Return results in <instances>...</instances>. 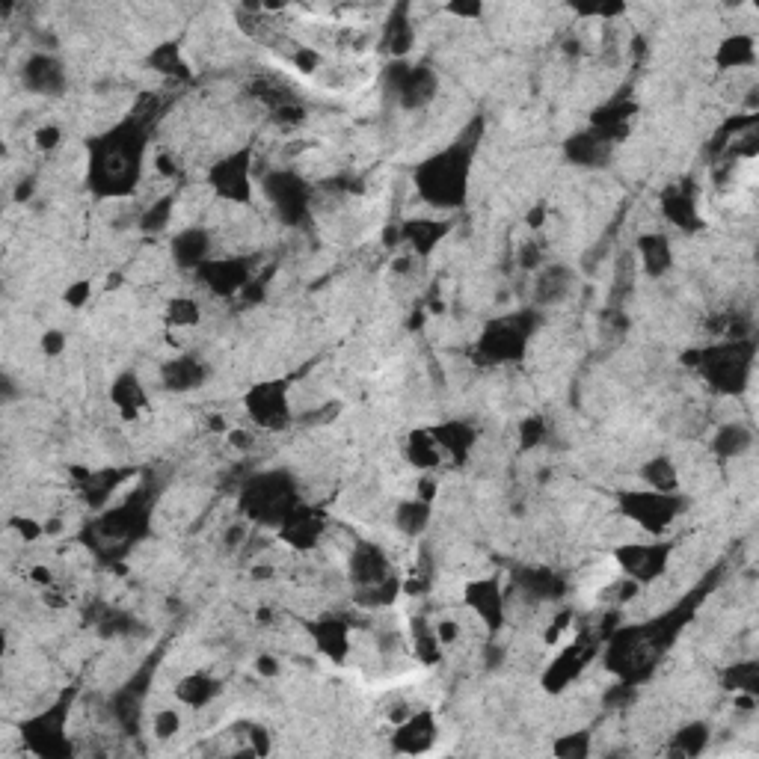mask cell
<instances>
[{
  "label": "cell",
  "mask_w": 759,
  "mask_h": 759,
  "mask_svg": "<svg viewBox=\"0 0 759 759\" xmlns=\"http://www.w3.org/2000/svg\"><path fill=\"white\" fill-rule=\"evenodd\" d=\"M620 510L632 522H638L644 531L662 534L676 516L682 513V502L676 499L674 493H656V490H650V493H629V496H623L620 499Z\"/></svg>",
  "instance_id": "5b68a950"
},
{
  "label": "cell",
  "mask_w": 759,
  "mask_h": 759,
  "mask_svg": "<svg viewBox=\"0 0 759 759\" xmlns=\"http://www.w3.org/2000/svg\"><path fill=\"white\" fill-rule=\"evenodd\" d=\"M751 445H754V433L748 424H724L712 436V451L718 457H742L745 451H751Z\"/></svg>",
  "instance_id": "cb8c5ba5"
},
{
  "label": "cell",
  "mask_w": 759,
  "mask_h": 759,
  "mask_svg": "<svg viewBox=\"0 0 759 759\" xmlns=\"http://www.w3.org/2000/svg\"><path fill=\"white\" fill-rule=\"evenodd\" d=\"M21 84L27 86L30 92H36V95H63L69 78H66V69H63V63L57 57H51V54H33L24 63Z\"/></svg>",
  "instance_id": "4fadbf2b"
},
{
  "label": "cell",
  "mask_w": 759,
  "mask_h": 759,
  "mask_svg": "<svg viewBox=\"0 0 759 759\" xmlns=\"http://www.w3.org/2000/svg\"><path fill=\"white\" fill-rule=\"evenodd\" d=\"M211 253V235L205 229H184L175 241H172V258L181 267H202L205 258Z\"/></svg>",
  "instance_id": "ffe728a7"
},
{
  "label": "cell",
  "mask_w": 759,
  "mask_h": 759,
  "mask_svg": "<svg viewBox=\"0 0 759 759\" xmlns=\"http://www.w3.org/2000/svg\"><path fill=\"white\" fill-rule=\"evenodd\" d=\"M63 347H66V336H63L60 330H48V333L42 336V350H45V356H60Z\"/></svg>",
  "instance_id": "8d00e7d4"
},
{
  "label": "cell",
  "mask_w": 759,
  "mask_h": 759,
  "mask_svg": "<svg viewBox=\"0 0 759 759\" xmlns=\"http://www.w3.org/2000/svg\"><path fill=\"white\" fill-rule=\"evenodd\" d=\"M543 436H546V427H543L540 419H528V422L522 424V430H519V439H522V445H525V448L540 445V442H543Z\"/></svg>",
  "instance_id": "d590c367"
},
{
  "label": "cell",
  "mask_w": 759,
  "mask_h": 759,
  "mask_svg": "<svg viewBox=\"0 0 759 759\" xmlns=\"http://www.w3.org/2000/svg\"><path fill=\"white\" fill-rule=\"evenodd\" d=\"M146 401H149L146 389H143V383L134 374L116 377V383H113V404L119 407V416H125V419L140 416L143 407H146Z\"/></svg>",
  "instance_id": "603a6c76"
},
{
  "label": "cell",
  "mask_w": 759,
  "mask_h": 759,
  "mask_svg": "<svg viewBox=\"0 0 759 759\" xmlns=\"http://www.w3.org/2000/svg\"><path fill=\"white\" fill-rule=\"evenodd\" d=\"M404 241L416 250V253H430L439 238L445 235V223H436V220H410L404 229H401Z\"/></svg>",
  "instance_id": "4316f807"
},
{
  "label": "cell",
  "mask_w": 759,
  "mask_h": 759,
  "mask_svg": "<svg viewBox=\"0 0 759 759\" xmlns=\"http://www.w3.org/2000/svg\"><path fill=\"white\" fill-rule=\"evenodd\" d=\"M241 507L264 525H282L297 510V490L282 472H267L244 487Z\"/></svg>",
  "instance_id": "3957f363"
},
{
  "label": "cell",
  "mask_w": 759,
  "mask_h": 759,
  "mask_svg": "<svg viewBox=\"0 0 759 759\" xmlns=\"http://www.w3.org/2000/svg\"><path fill=\"white\" fill-rule=\"evenodd\" d=\"M570 291H573V273L561 264H549L546 270H540L534 282L537 306H558L570 297Z\"/></svg>",
  "instance_id": "ac0fdd59"
},
{
  "label": "cell",
  "mask_w": 759,
  "mask_h": 759,
  "mask_svg": "<svg viewBox=\"0 0 759 759\" xmlns=\"http://www.w3.org/2000/svg\"><path fill=\"white\" fill-rule=\"evenodd\" d=\"M638 255H641L644 273L653 276V279L665 276V273L671 270V261H674L671 244H668L665 235H641V238H638Z\"/></svg>",
  "instance_id": "44dd1931"
},
{
  "label": "cell",
  "mask_w": 759,
  "mask_h": 759,
  "mask_svg": "<svg viewBox=\"0 0 759 759\" xmlns=\"http://www.w3.org/2000/svg\"><path fill=\"white\" fill-rule=\"evenodd\" d=\"M395 522L407 537H422L430 525V502L424 499H404L401 505L395 507Z\"/></svg>",
  "instance_id": "d4e9b609"
},
{
  "label": "cell",
  "mask_w": 759,
  "mask_h": 759,
  "mask_svg": "<svg viewBox=\"0 0 759 759\" xmlns=\"http://www.w3.org/2000/svg\"><path fill=\"white\" fill-rule=\"evenodd\" d=\"M472 172V146L454 143L416 169V187L433 208H457L466 199Z\"/></svg>",
  "instance_id": "7a4b0ae2"
},
{
  "label": "cell",
  "mask_w": 759,
  "mask_h": 759,
  "mask_svg": "<svg viewBox=\"0 0 759 759\" xmlns=\"http://www.w3.org/2000/svg\"><path fill=\"white\" fill-rule=\"evenodd\" d=\"M671 549L665 543H623L617 549V564L632 582H653L665 573Z\"/></svg>",
  "instance_id": "9c48e42d"
},
{
  "label": "cell",
  "mask_w": 759,
  "mask_h": 759,
  "mask_svg": "<svg viewBox=\"0 0 759 759\" xmlns=\"http://www.w3.org/2000/svg\"><path fill=\"white\" fill-rule=\"evenodd\" d=\"M247 413L264 430L285 427L288 419H291V410H288V398H285L282 383H261V386H255L253 392L247 395Z\"/></svg>",
  "instance_id": "7c38bea8"
},
{
  "label": "cell",
  "mask_w": 759,
  "mask_h": 759,
  "mask_svg": "<svg viewBox=\"0 0 759 759\" xmlns=\"http://www.w3.org/2000/svg\"><path fill=\"white\" fill-rule=\"evenodd\" d=\"M36 149L39 152H54L57 146H60V140H63V131L57 128V125H42L39 131H36Z\"/></svg>",
  "instance_id": "e575fe53"
},
{
  "label": "cell",
  "mask_w": 759,
  "mask_h": 759,
  "mask_svg": "<svg viewBox=\"0 0 759 759\" xmlns=\"http://www.w3.org/2000/svg\"><path fill=\"white\" fill-rule=\"evenodd\" d=\"M641 478H644L647 487L656 490V493H674L676 487H679V472H676L671 457H656V460L644 463Z\"/></svg>",
  "instance_id": "83f0119b"
},
{
  "label": "cell",
  "mask_w": 759,
  "mask_h": 759,
  "mask_svg": "<svg viewBox=\"0 0 759 759\" xmlns=\"http://www.w3.org/2000/svg\"><path fill=\"white\" fill-rule=\"evenodd\" d=\"M175 694H178V700H181L184 706H190V709H205V706L220 694V682H217L214 676L196 671V674L184 676V679L178 682Z\"/></svg>",
  "instance_id": "7402d4cb"
},
{
  "label": "cell",
  "mask_w": 759,
  "mask_h": 759,
  "mask_svg": "<svg viewBox=\"0 0 759 759\" xmlns=\"http://www.w3.org/2000/svg\"><path fill=\"white\" fill-rule=\"evenodd\" d=\"M392 739H395V751L398 754H424V751H430V745L436 739L433 715L427 709L413 712L410 718H404L398 724V733Z\"/></svg>",
  "instance_id": "5bb4252c"
},
{
  "label": "cell",
  "mask_w": 759,
  "mask_h": 759,
  "mask_svg": "<svg viewBox=\"0 0 759 759\" xmlns=\"http://www.w3.org/2000/svg\"><path fill=\"white\" fill-rule=\"evenodd\" d=\"M706 745H709V727L700 724V721H694V724H688V727H682V730L676 733L671 754H679V757H697V754L706 751Z\"/></svg>",
  "instance_id": "f546056e"
},
{
  "label": "cell",
  "mask_w": 759,
  "mask_h": 759,
  "mask_svg": "<svg viewBox=\"0 0 759 759\" xmlns=\"http://www.w3.org/2000/svg\"><path fill=\"white\" fill-rule=\"evenodd\" d=\"M463 602H466V608L478 617V623L487 632H499L502 629V623H505V596H502V588H499L496 579L469 582L466 593H463Z\"/></svg>",
  "instance_id": "8fae6325"
},
{
  "label": "cell",
  "mask_w": 759,
  "mask_h": 759,
  "mask_svg": "<svg viewBox=\"0 0 759 759\" xmlns=\"http://www.w3.org/2000/svg\"><path fill=\"white\" fill-rule=\"evenodd\" d=\"M392 564L386 558V552L374 543H356L350 552V582H353V593L377 588L383 582H389Z\"/></svg>",
  "instance_id": "30bf717a"
},
{
  "label": "cell",
  "mask_w": 759,
  "mask_h": 759,
  "mask_svg": "<svg viewBox=\"0 0 759 759\" xmlns=\"http://www.w3.org/2000/svg\"><path fill=\"white\" fill-rule=\"evenodd\" d=\"M611 137L599 134V131H585V134H576L570 143H567V155L570 161L582 164V167H599L608 161L611 155Z\"/></svg>",
  "instance_id": "d6986e66"
},
{
  "label": "cell",
  "mask_w": 759,
  "mask_h": 759,
  "mask_svg": "<svg viewBox=\"0 0 759 759\" xmlns=\"http://www.w3.org/2000/svg\"><path fill=\"white\" fill-rule=\"evenodd\" d=\"M258 674L276 676L279 674V662H276L273 656H261V659H258Z\"/></svg>",
  "instance_id": "f35d334b"
},
{
  "label": "cell",
  "mask_w": 759,
  "mask_h": 759,
  "mask_svg": "<svg viewBox=\"0 0 759 759\" xmlns=\"http://www.w3.org/2000/svg\"><path fill=\"white\" fill-rule=\"evenodd\" d=\"M152 730H155V736H158V739H172V736L181 730V718H178V712H175V709H161V712L155 715Z\"/></svg>",
  "instance_id": "836d02e7"
},
{
  "label": "cell",
  "mask_w": 759,
  "mask_h": 759,
  "mask_svg": "<svg viewBox=\"0 0 759 759\" xmlns=\"http://www.w3.org/2000/svg\"><path fill=\"white\" fill-rule=\"evenodd\" d=\"M662 211H665V217L679 226V229H694V223H697V208H694V199L685 193V190H671L668 196H665V202H662Z\"/></svg>",
  "instance_id": "f1b7e54d"
},
{
  "label": "cell",
  "mask_w": 759,
  "mask_h": 759,
  "mask_svg": "<svg viewBox=\"0 0 759 759\" xmlns=\"http://www.w3.org/2000/svg\"><path fill=\"white\" fill-rule=\"evenodd\" d=\"M309 632H312L318 650L338 665L350 656V626L336 614H327L324 620H315L309 626Z\"/></svg>",
  "instance_id": "2e32d148"
},
{
  "label": "cell",
  "mask_w": 759,
  "mask_h": 759,
  "mask_svg": "<svg viewBox=\"0 0 759 759\" xmlns=\"http://www.w3.org/2000/svg\"><path fill=\"white\" fill-rule=\"evenodd\" d=\"M555 754L558 757H588L591 754V736L588 733H570V736H561L555 742Z\"/></svg>",
  "instance_id": "d6a6232c"
},
{
  "label": "cell",
  "mask_w": 759,
  "mask_h": 759,
  "mask_svg": "<svg viewBox=\"0 0 759 759\" xmlns=\"http://www.w3.org/2000/svg\"><path fill=\"white\" fill-rule=\"evenodd\" d=\"M146 152V125L128 119L125 125L107 131L92 146V187L107 196H125L140 181V161Z\"/></svg>",
  "instance_id": "6da1fadb"
},
{
  "label": "cell",
  "mask_w": 759,
  "mask_h": 759,
  "mask_svg": "<svg viewBox=\"0 0 759 759\" xmlns=\"http://www.w3.org/2000/svg\"><path fill=\"white\" fill-rule=\"evenodd\" d=\"M700 368L706 371L709 383L724 392V395H739L754 371V344L745 338L718 344L712 350H706L700 359Z\"/></svg>",
  "instance_id": "277c9868"
},
{
  "label": "cell",
  "mask_w": 759,
  "mask_h": 759,
  "mask_svg": "<svg viewBox=\"0 0 759 759\" xmlns=\"http://www.w3.org/2000/svg\"><path fill=\"white\" fill-rule=\"evenodd\" d=\"M167 324L169 327H175V330H190V327H196V324H199V306H196V300H187V297L169 300Z\"/></svg>",
  "instance_id": "4dcf8cb0"
},
{
  "label": "cell",
  "mask_w": 759,
  "mask_h": 759,
  "mask_svg": "<svg viewBox=\"0 0 759 759\" xmlns=\"http://www.w3.org/2000/svg\"><path fill=\"white\" fill-rule=\"evenodd\" d=\"M205 380H208L205 362H199L190 353L172 356L161 368V383H164V389H169V392H193V389L205 386Z\"/></svg>",
  "instance_id": "9a60e30c"
},
{
  "label": "cell",
  "mask_w": 759,
  "mask_h": 759,
  "mask_svg": "<svg viewBox=\"0 0 759 759\" xmlns=\"http://www.w3.org/2000/svg\"><path fill=\"white\" fill-rule=\"evenodd\" d=\"M754 60H757V51H754V39H748V36L727 39L718 51V66L727 72L748 69V66H754Z\"/></svg>",
  "instance_id": "484cf974"
},
{
  "label": "cell",
  "mask_w": 759,
  "mask_h": 759,
  "mask_svg": "<svg viewBox=\"0 0 759 759\" xmlns=\"http://www.w3.org/2000/svg\"><path fill=\"white\" fill-rule=\"evenodd\" d=\"M264 196L270 199L273 211L288 226H297L309 211V187L294 172H267L264 175Z\"/></svg>",
  "instance_id": "8992f818"
},
{
  "label": "cell",
  "mask_w": 759,
  "mask_h": 759,
  "mask_svg": "<svg viewBox=\"0 0 759 759\" xmlns=\"http://www.w3.org/2000/svg\"><path fill=\"white\" fill-rule=\"evenodd\" d=\"M211 187L220 199L226 202H250L253 196V161H250V152H235L223 161H217L211 167Z\"/></svg>",
  "instance_id": "ba28073f"
},
{
  "label": "cell",
  "mask_w": 759,
  "mask_h": 759,
  "mask_svg": "<svg viewBox=\"0 0 759 759\" xmlns=\"http://www.w3.org/2000/svg\"><path fill=\"white\" fill-rule=\"evenodd\" d=\"M86 300H89V282H75V285L66 291V303H69L72 309H81Z\"/></svg>",
  "instance_id": "74e56055"
},
{
  "label": "cell",
  "mask_w": 759,
  "mask_h": 759,
  "mask_svg": "<svg viewBox=\"0 0 759 759\" xmlns=\"http://www.w3.org/2000/svg\"><path fill=\"white\" fill-rule=\"evenodd\" d=\"M757 679V665L754 662H742V665H736V668L727 671V688L736 691V694H754L757 691Z\"/></svg>",
  "instance_id": "1f68e13d"
},
{
  "label": "cell",
  "mask_w": 759,
  "mask_h": 759,
  "mask_svg": "<svg viewBox=\"0 0 759 759\" xmlns=\"http://www.w3.org/2000/svg\"><path fill=\"white\" fill-rule=\"evenodd\" d=\"M534 330V318L531 315H516V318H502L496 324L487 327V333L481 336V353L490 356L493 362H505L522 356L528 338Z\"/></svg>",
  "instance_id": "52a82bcc"
},
{
  "label": "cell",
  "mask_w": 759,
  "mask_h": 759,
  "mask_svg": "<svg viewBox=\"0 0 759 759\" xmlns=\"http://www.w3.org/2000/svg\"><path fill=\"white\" fill-rule=\"evenodd\" d=\"M199 273L205 276L208 288L214 294H235L238 288L247 285L250 273H247V261L241 258H223V261H205L199 267Z\"/></svg>",
  "instance_id": "e0dca14e"
}]
</instances>
